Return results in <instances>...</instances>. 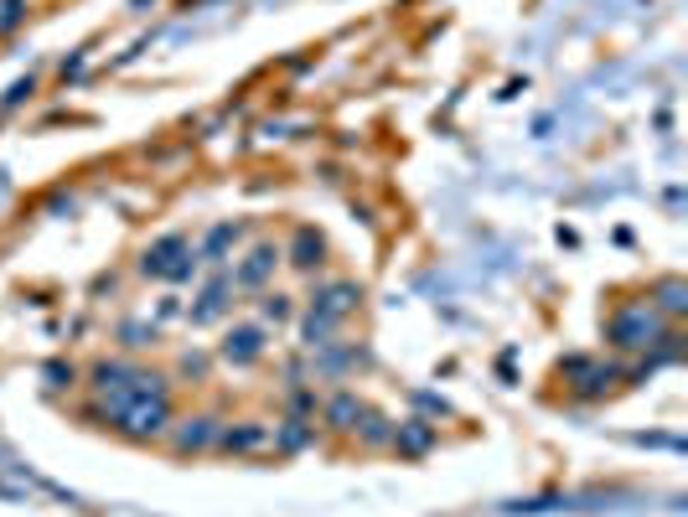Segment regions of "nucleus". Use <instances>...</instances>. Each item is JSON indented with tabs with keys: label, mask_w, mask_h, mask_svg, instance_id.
<instances>
[{
	"label": "nucleus",
	"mask_w": 688,
	"mask_h": 517,
	"mask_svg": "<svg viewBox=\"0 0 688 517\" xmlns=\"http://www.w3.org/2000/svg\"><path fill=\"white\" fill-rule=\"evenodd\" d=\"M238 238H244V228H238V223H218V228H207V238L197 243V259H202V264H223V259H228V249H233Z\"/></svg>",
	"instance_id": "obj_9"
},
{
	"label": "nucleus",
	"mask_w": 688,
	"mask_h": 517,
	"mask_svg": "<svg viewBox=\"0 0 688 517\" xmlns=\"http://www.w3.org/2000/svg\"><path fill=\"white\" fill-rule=\"evenodd\" d=\"M357 419H363V399H357L352 388L326 399V424H332V430H357Z\"/></svg>",
	"instance_id": "obj_10"
},
{
	"label": "nucleus",
	"mask_w": 688,
	"mask_h": 517,
	"mask_svg": "<svg viewBox=\"0 0 688 517\" xmlns=\"http://www.w3.org/2000/svg\"><path fill=\"white\" fill-rule=\"evenodd\" d=\"M119 337H125V347H151L156 342V326H125Z\"/></svg>",
	"instance_id": "obj_18"
},
{
	"label": "nucleus",
	"mask_w": 688,
	"mask_h": 517,
	"mask_svg": "<svg viewBox=\"0 0 688 517\" xmlns=\"http://www.w3.org/2000/svg\"><path fill=\"white\" fill-rule=\"evenodd\" d=\"M264 347H269V331L254 326V321H244V326H228V337H223L218 357L228 362V368H249V362L264 357Z\"/></svg>",
	"instance_id": "obj_4"
},
{
	"label": "nucleus",
	"mask_w": 688,
	"mask_h": 517,
	"mask_svg": "<svg viewBox=\"0 0 688 517\" xmlns=\"http://www.w3.org/2000/svg\"><path fill=\"white\" fill-rule=\"evenodd\" d=\"M652 311H657V316H683V311H688V290H683L678 275L657 280V290H652Z\"/></svg>",
	"instance_id": "obj_11"
},
{
	"label": "nucleus",
	"mask_w": 688,
	"mask_h": 517,
	"mask_svg": "<svg viewBox=\"0 0 688 517\" xmlns=\"http://www.w3.org/2000/svg\"><path fill=\"white\" fill-rule=\"evenodd\" d=\"M218 430L223 424L213 414H192V419H171V450L176 455H192V450H213L218 445Z\"/></svg>",
	"instance_id": "obj_6"
},
{
	"label": "nucleus",
	"mask_w": 688,
	"mask_h": 517,
	"mask_svg": "<svg viewBox=\"0 0 688 517\" xmlns=\"http://www.w3.org/2000/svg\"><path fill=\"white\" fill-rule=\"evenodd\" d=\"M32 88H37V78H21V83H11V94H6V109H16L26 94H32Z\"/></svg>",
	"instance_id": "obj_19"
},
{
	"label": "nucleus",
	"mask_w": 688,
	"mask_h": 517,
	"mask_svg": "<svg viewBox=\"0 0 688 517\" xmlns=\"http://www.w3.org/2000/svg\"><path fill=\"white\" fill-rule=\"evenodd\" d=\"M306 440H311L306 419H285V430H280V445H285V450H295V445H306Z\"/></svg>",
	"instance_id": "obj_16"
},
{
	"label": "nucleus",
	"mask_w": 688,
	"mask_h": 517,
	"mask_svg": "<svg viewBox=\"0 0 688 517\" xmlns=\"http://www.w3.org/2000/svg\"><path fill=\"white\" fill-rule=\"evenodd\" d=\"M606 337L621 352H652V347L673 342L668 337V316H657L652 300H626V306H616L606 316Z\"/></svg>",
	"instance_id": "obj_1"
},
{
	"label": "nucleus",
	"mask_w": 688,
	"mask_h": 517,
	"mask_svg": "<svg viewBox=\"0 0 688 517\" xmlns=\"http://www.w3.org/2000/svg\"><path fill=\"white\" fill-rule=\"evenodd\" d=\"M430 440H435V430H430L425 419H409V424H394V445H404L409 455H420V450H425Z\"/></svg>",
	"instance_id": "obj_13"
},
{
	"label": "nucleus",
	"mask_w": 688,
	"mask_h": 517,
	"mask_svg": "<svg viewBox=\"0 0 688 517\" xmlns=\"http://www.w3.org/2000/svg\"><path fill=\"white\" fill-rule=\"evenodd\" d=\"M290 264L301 269V275H316L321 269V254H326V238L316 233V228H295V238H290Z\"/></svg>",
	"instance_id": "obj_8"
},
{
	"label": "nucleus",
	"mask_w": 688,
	"mask_h": 517,
	"mask_svg": "<svg viewBox=\"0 0 688 517\" xmlns=\"http://www.w3.org/2000/svg\"><path fill=\"white\" fill-rule=\"evenodd\" d=\"M357 306H363V290H357V280H326V285L311 295V311L326 316L332 326H342Z\"/></svg>",
	"instance_id": "obj_3"
},
{
	"label": "nucleus",
	"mask_w": 688,
	"mask_h": 517,
	"mask_svg": "<svg viewBox=\"0 0 688 517\" xmlns=\"http://www.w3.org/2000/svg\"><path fill=\"white\" fill-rule=\"evenodd\" d=\"M269 440V430L259 419H238V430H218V445L223 450H259Z\"/></svg>",
	"instance_id": "obj_12"
},
{
	"label": "nucleus",
	"mask_w": 688,
	"mask_h": 517,
	"mask_svg": "<svg viewBox=\"0 0 688 517\" xmlns=\"http://www.w3.org/2000/svg\"><path fill=\"white\" fill-rule=\"evenodd\" d=\"M280 259H285V249H280V243H254V249H249V259L238 264L228 280H233V285H244V290H264L269 280H275Z\"/></svg>",
	"instance_id": "obj_5"
},
{
	"label": "nucleus",
	"mask_w": 688,
	"mask_h": 517,
	"mask_svg": "<svg viewBox=\"0 0 688 517\" xmlns=\"http://www.w3.org/2000/svg\"><path fill=\"white\" fill-rule=\"evenodd\" d=\"M357 430H363L368 445H388V440H394V424H388L383 414H373V409H363V424H357Z\"/></svg>",
	"instance_id": "obj_14"
},
{
	"label": "nucleus",
	"mask_w": 688,
	"mask_h": 517,
	"mask_svg": "<svg viewBox=\"0 0 688 517\" xmlns=\"http://www.w3.org/2000/svg\"><path fill=\"white\" fill-rule=\"evenodd\" d=\"M21 26V0H0V37H11Z\"/></svg>",
	"instance_id": "obj_17"
},
{
	"label": "nucleus",
	"mask_w": 688,
	"mask_h": 517,
	"mask_svg": "<svg viewBox=\"0 0 688 517\" xmlns=\"http://www.w3.org/2000/svg\"><path fill=\"white\" fill-rule=\"evenodd\" d=\"M259 316H264V321H275V326H280V321H290V295L269 290V295L259 300Z\"/></svg>",
	"instance_id": "obj_15"
},
{
	"label": "nucleus",
	"mask_w": 688,
	"mask_h": 517,
	"mask_svg": "<svg viewBox=\"0 0 688 517\" xmlns=\"http://www.w3.org/2000/svg\"><path fill=\"white\" fill-rule=\"evenodd\" d=\"M197 243L187 233H161L151 249L140 254V275H151V280H166V285H187L197 275Z\"/></svg>",
	"instance_id": "obj_2"
},
{
	"label": "nucleus",
	"mask_w": 688,
	"mask_h": 517,
	"mask_svg": "<svg viewBox=\"0 0 688 517\" xmlns=\"http://www.w3.org/2000/svg\"><path fill=\"white\" fill-rule=\"evenodd\" d=\"M228 295H233V280H228V275L207 280L202 295H197V306H192V326H213V321L228 311Z\"/></svg>",
	"instance_id": "obj_7"
}]
</instances>
